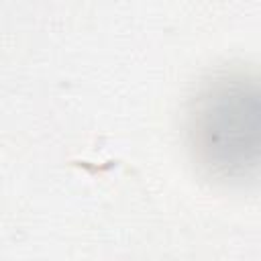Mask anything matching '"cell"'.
I'll return each mask as SVG.
<instances>
[{
  "instance_id": "obj_1",
  "label": "cell",
  "mask_w": 261,
  "mask_h": 261,
  "mask_svg": "<svg viewBox=\"0 0 261 261\" xmlns=\"http://www.w3.org/2000/svg\"><path fill=\"white\" fill-rule=\"evenodd\" d=\"M190 141L196 159L220 179H245L257 169L261 102L253 80L228 73L208 82L192 102Z\"/></svg>"
}]
</instances>
